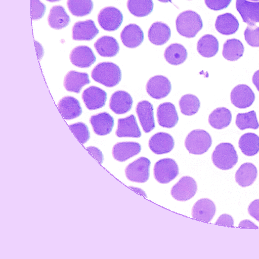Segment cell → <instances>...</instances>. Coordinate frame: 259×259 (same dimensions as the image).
<instances>
[{
	"mask_svg": "<svg viewBox=\"0 0 259 259\" xmlns=\"http://www.w3.org/2000/svg\"><path fill=\"white\" fill-rule=\"evenodd\" d=\"M91 77L95 81L112 88L117 85L121 79V71L116 64L110 62L98 63L92 69Z\"/></svg>",
	"mask_w": 259,
	"mask_h": 259,
	"instance_id": "1",
	"label": "cell"
},
{
	"mask_svg": "<svg viewBox=\"0 0 259 259\" xmlns=\"http://www.w3.org/2000/svg\"><path fill=\"white\" fill-rule=\"evenodd\" d=\"M176 29L179 34L193 38L203 26L200 16L196 12L187 10L180 13L176 20Z\"/></svg>",
	"mask_w": 259,
	"mask_h": 259,
	"instance_id": "2",
	"label": "cell"
},
{
	"mask_svg": "<svg viewBox=\"0 0 259 259\" xmlns=\"http://www.w3.org/2000/svg\"><path fill=\"white\" fill-rule=\"evenodd\" d=\"M238 156L234 146L230 143L218 145L211 155L213 164L222 170L233 168L238 162Z\"/></svg>",
	"mask_w": 259,
	"mask_h": 259,
	"instance_id": "3",
	"label": "cell"
},
{
	"mask_svg": "<svg viewBox=\"0 0 259 259\" xmlns=\"http://www.w3.org/2000/svg\"><path fill=\"white\" fill-rule=\"evenodd\" d=\"M212 144L209 134L201 129L194 130L187 136L185 146L188 152L194 155H201L206 152Z\"/></svg>",
	"mask_w": 259,
	"mask_h": 259,
	"instance_id": "4",
	"label": "cell"
},
{
	"mask_svg": "<svg viewBox=\"0 0 259 259\" xmlns=\"http://www.w3.org/2000/svg\"><path fill=\"white\" fill-rule=\"evenodd\" d=\"M179 174V166L173 159L170 158L161 159L154 164V177L159 183L167 184L174 180Z\"/></svg>",
	"mask_w": 259,
	"mask_h": 259,
	"instance_id": "5",
	"label": "cell"
},
{
	"mask_svg": "<svg viewBox=\"0 0 259 259\" xmlns=\"http://www.w3.org/2000/svg\"><path fill=\"white\" fill-rule=\"evenodd\" d=\"M150 164L149 159L140 157L126 166L125 169V176L130 181L145 183L149 178Z\"/></svg>",
	"mask_w": 259,
	"mask_h": 259,
	"instance_id": "6",
	"label": "cell"
},
{
	"mask_svg": "<svg viewBox=\"0 0 259 259\" xmlns=\"http://www.w3.org/2000/svg\"><path fill=\"white\" fill-rule=\"evenodd\" d=\"M123 19L121 12L112 6L103 8L97 16L100 26L108 31H114L118 29L122 23Z\"/></svg>",
	"mask_w": 259,
	"mask_h": 259,
	"instance_id": "7",
	"label": "cell"
},
{
	"mask_svg": "<svg viewBox=\"0 0 259 259\" xmlns=\"http://www.w3.org/2000/svg\"><path fill=\"white\" fill-rule=\"evenodd\" d=\"M197 190L195 180L190 176L182 177L171 189L170 194L176 200L187 201L194 196Z\"/></svg>",
	"mask_w": 259,
	"mask_h": 259,
	"instance_id": "8",
	"label": "cell"
},
{
	"mask_svg": "<svg viewBox=\"0 0 259 259\" xmlns=\"http://www.w3.org/2000/svg\"><path fill=\"white\" fill-rule=\"evenodd\" d=\"M146 89L148 94L155 99L167 96L171 90V84L166 77L157 75L151 77L147 81Z\"/></svg>",
	"mask_w": 259,
	"mask_h": 259,
	"instance_id": "9",
	"label": "cell"
},
{
	"mask_svg": "<svg viewBox=\"0 0 259 259\" xmlns=\"http://www.w3.org/2000/svg\"><path fill=\"white\" fill-rule=\"evenodd\" d=\"M230 100L236 107L245 109L253 104L255 100V95L248 85L240 84L232 89L230 93Z\"/></svg>",
	"mask_w": 259,
	"mask_h": 259,
	"instance_id": "10",
	"label": "cell"
},
{
	"mask_svg": "<svg viewBox=\"0 0 259 259\" xmlns=\"http://www.w3.org/2000/svg\"><path fill=\"white\" fill-rule=\"evenodd\" d=\"M81 97L85 106L90 110H97L104 107L107 98L105 91L93 85L85 89Z\"/></svg>",
	"mask_w": 259,
	"mask_h": 259,
	"instance_id": "11",
	"label": "cell"
},
{
	"mask_svg": "<svg viewBox=\"0 0 259 259\" xmlns=\"http://www.w3.org/2000/svg\"><path fill=\"white\" fill-rule=\"evenodd\" d=\"M236 8L244 23L249 25L259 23V2L236 0Z\"/></svg>",
	"mask_w": 259,
	"mask_h": 259,
	"instance_id": "12",
	"label": "cell"
},
{
	"mask_svg": "<svg viewBox=\"0 0 259 259\" xmlns=\"http://www.w3.org/2000/svg\"><path fill=\"white\" fill-rule=\"evenodd\" d=\"M99 30L94 21L91 19L75 22L72 28V38L74 40H92L99 33Z\"/></svg>",
	"mask_w": 259,
	"mask_h": 259,
	"instance_id": "13",
	"label": "cell"
},
{
	"mask_svg": "<svg viewBox=\"0 0 259 259\" xmlns=\"http://www.w3.org/2000/svg\"><path fill=\"white\" fill-rule=\"evenodd\" d=\"M69 59L71 63L79 68L91 67L96 61V57L91 48L87 46H79L70 52Z\"/></svg>",
	"mask_w": 259,
	"mask_h": 259,
	"instance_id": "14",
	"label": "cell"
},
{
	"mask_svg": "<svg viewBox=\"0 0 259 259\" xmlns=\"http://www.w3.org/2000/svg\"><path fill=\"white\" fill-rule=\"evenodd\" d=\"M157 118L159 125L170 128L176 125L179 116L175 106L170 102L160 104L157 109Z\"/></svg>",
	"mask_w": 259,
	"mask_h": 259,
	"instance_id": "15",
	"label": "cell"
},
{
	"mask_svg": "<svg viewBox=\"0 0 259 259\" xmlns=\"http://www.w3.org/2000/svg\"><path fill=\"white\" fill-rule=\"evenodd\" d=\"M175 146L173 137L165 132H158L153 135L149 139V147L150 150L157 155L170 152Z\"/></svg>",
	"mask_w": 259,
	"mask_h": 259,
	"instance_id": "16",
	"label": "cell"
},
{
	"mask_svg": "<svg viewBox=\"0 0 259 259\" xmlns=\"http://www.w3.org/2000/svg\"><path fill=\"white\" fill-rule=\"evenodd\" d=\"M136 111L144 132L152 131L155 127L152 104L146 100L141 101L137 104Z\"/></svg>",
	"mask_w": 259,
	"mask_h": 259,
	"instance_id": "17",
	"label": "cell"
},
{
	"mask_svg": "<svg viewBox=\"0 0 259 259\" xmlns=\"http://www.w3.org/2000/svg\"><path fill=\"white\" fill-rule=\"evenodd\" d=\"M133 100L126 91L119 90L114 92L110 99L109 108L116 114H125L132 108Z\"/></svg>",
	"mask_w": 259,
	"mask_h": 259,
	"instance_id": "18",
	"label": "cell"
},
{
	"mask_svg": "<svg viewBox=\"0 0 259 259\" xmlns=\"http://www.w3.org/2000/svg\"><path fill=\"white\" fill-rule=\"evenodd\" d=\"M120 39L126 47L135 48L141 45L144 41V32L139 25L129 24L121 31Z\"/></svg>",
	"mask_w": 259,
	"mask_h": 259,
	"instance_id": "19",
	"label": "cell"
},
{
	"mask_svg": "<svg viewBox=\"0 0 259 259\" xmlns=\"http://www.w3.org/2000/svg\"><path fill=\"white\" fill-rule=\"evenodd\" d=\"M141 151V145L136 142H121L115 144L112 148L113 158L119 162H124L138 155Z\"/></svg>",
	"mask_w": 259,
	"mask_h": 259,
	"instance_id": "20",
	"label": "cell"
},
{
	"mask_svg": "<svg viewBox=\"0 0 259 259\" xmlns=\"http://www.w3.org/2000/svg\"><path fill=\"white\" fill-rule=\"evenodd\" d=\"M215 211L216 206L212 200L208 198H201L194 204L192 209V217L197 220L210 222Z\"/></svg>",
	"mask_w": 259,
	"mask_h": 259,
	"instance_id": "21",
	"label": "cell"
},
{
	"mask_svg": "<svg viewBox=\"0 0 259 259\" xmlns=\"http://www.w3.org/2000/svg\"><path fill=\"white\" fill-rule=\"evenodd\" d=\"M117 137L140 138L142 133L134 114L118 119L117 127L115 132Z\"/></svg>",
	"mask_w": 259,
	"mask_h": 259,
	"instance_id": "22",
	"label": "cell"
},
{
	"mask_svg": "<svg viewBox=\"0 0 259 259\" xmlns=\"http://www.w3.org/2000/svg\"><path fill=\"white\" fill-rule=\"evenodd\" d=\"M90 82L87 73L71 70L65 75L63 85L67 91L78 94L83 87Z\"/></svg>",
	"mask_w": 259,
	"mask_h": 259,
	"instance_id": "23",
	"label": "cell"
},
{
	"mask_svg": "<svg viewBox=\"0 0 259 259\" xmlns=\"http://www.w3.org/2000/svg\"><path fill=\"white\" fill-rule=\"evenodd\" d=\"M90 122L94 133L99 136L110 134L114 124L113 117L105 112L91 116Z\"/></svg>",
	"mask_w": 259,
	"mask_h": 259,
	"instance_id": "24",
	"label": "cell"
},
{
	"mask_svg": "<svg viewBox=\"0 0 259 259\" xmlns=\"http://www.w3.org/2000/svg\"><path fill=\"white\" fill-rule=\"evenodd\" d=\"M149 41L153 45L161 46L166 44L171 36V30L166 23L157 21L150 26L148 32Z\"/></svg>",
	"mask_w": 259,
	"mask_h": 259,
	"instance_id": "25",
	"label": "cell"
},
{
	"mask_svg": "<svg viewBox=\"0 0 259 259\" xmlns=\"http://www.w3.org/2000/svg\"><path fill=\"white\" fill-rule=\"evenodd\" d=\"M58 107L66 120H71L79 116L82 108L78 100L72 96H66L60 100Z\"/></svg>",
	"mask_w": 259,
	"mask_h": 259,
	"instance_id": "26",
	"label": "cell"
},
{
	"mask_svg": "<svg viewBox=\"0 0 259 259\" xmlns=\"http://www.w3.org/2000/svg\"><path fill=\"white\" fill-rule=\"evenodd\" d=\"M94 48L98 54L104 57H114L119 51V45L117 40L107 35L99 37L94 43Z\"/></svg>",
	"mask_w": 259,
	"mask_h": 259,
	"instance_id": "27",
	"label": "cell"
},
{
	"mask_svg": "<svg viewBox=\"0 0 259 259\" xmlns=\"http://www.w3.org/2000/svg\"><path fill=\"white\" fill-rule=\"evenodd\" d=\"M239 27V23L237 19L230 13L219 15L215 22V28L217 31L225 35L235 33Z\"/></svg>",
	"mask_w": 259,
	"mask_h": 259,
	"instance_id": "28",
	"label": "cell"
},
{
	"mask_svg": "<svg viewBox=\"0 0 259 259\" xmlns=\"http://www.w3.org/2000/svg\"><path fill=\"white\" fill-rule=\"evenodd\" d=\"M49 26L56 30L62 29L67 26L70 22V17L65 8L60 5L53 6L48 16Z\"/></svg>",
	"mask_w": 259,
	"mask_h": 259,
	"instance_id": "29",
	"label": "cell"
},
{
	"mask_svg": "<svg viewBox=\"0 0 259 259\" xmlns=\"http://www.w3.org/2000/svg\"><path fill=\"white\" fill-rule=\"evenodd\" d=\"M257 176L256 166L250 162H245L241 165L236 172L235 178L237 183L242 187H246L252 185Z\"/></svg>",
	"mask_w": 259,
	"mask_h": 259,
	"instance_id": "30",
	"label": "cell"
},
{
	"mask_svg": "<svg viewBox=\"0 0 259 259\" xmlns=\"http://www.w3.org/2000/svg\"><path fill=\"white\" fill-rule=\"evenodd\" d=\"M219 42L213 35L207 34L201 36L197 44L198 53L202 57L211 58L218 52Z\"/></svg>",
	"mask_w": 259,
	"mask_h": 259,
	"instance_id": "31",
	"label": "cell"
},
{
	"mask_svg": "<svg viewBox=\"0 0 259 259\" xmlns=\"http://www.w3.org/2000/svg\"><path fill=\"white\" fill-rule=\"evenodd\" d=\"M232 119L231 112L226 107H218L208 116V123L214 128L222 130L228 126Z\"/></svg>",
	"mask_w": 259,
	"mask_h": 259,
	"instance_id": "32",
	"label": "cell"
},
{
	"mask_svg": "<svg viewBox=\"0 0 259 259\" xmlns=\"http://www.w3.org/2000/svg\"><path fill=\"white\" fill-rule=\"evenodd\" d=\"M164 57L169 64L179 65L186 60L188 53L183 45L174 43L166 47L164 53Z\"/></svg>",
	"mask_w": 259,
	"mask_h": 259,
	"instance_id": "33",
	"label": "cell"
},
{
	"mask_svg": "<svg viewBox=\"0 0 259 259\" xmlns=\"http://www.w3.org/2000/svg\"><path fill=\"white\" fill-rule=\"evenodd\" d=\"M238 145L245 155L254 156L259 152V136L253 133H245L240 138Z\"/></svg>",
	"mask_w": 259,
	"mask_h": 259,
	"instance_id": "34",
	"label": "cell"
},
{
	"mask_svg": "<svg viewBox=\"0 0 259 259\" xmlns=\"http://www.w3.org/2000/svg\"><path fill=\"white\" fill-rule=\"evenodd\" d=\"M244 52V47L242 42L238 39L231 38L224 42L222 55L226 60L234 61L240 58Z\"/></svg>",
	"mask_w": 259,
	"mask_h": 259,
	"instance_id": "35",
	"label": "cell"
},
{
	"mask_svg": "<svg viewBox=\"0 0 259 259\" xmlns=\"http://www.w3.org/2000/svg\"><path fill=\"white\" fill-rule=\"evenodd\" d=\"M126 6L133 15L144 17L153 11L154 4L152 0H127Z\"/></svg>",
	"mask_w": 259,
	"mask_h": 259,
	"instance_id": "36",
	"label": "cell"
},
{
	"mask_svg": "<svg viewBox=\"0 0 259 259\" xmlns=\"http://www.w3.org/2000/svg\"><path fill=\"white\" fill-rule=\"evenodd\" d=\"M66 5L70 13L78 17L90 14L94 7L92 0H67Z\"/></svg>",
	"mask_w": 259,
	"mask_h": 259,
	"instance_id": "37",
	"label": "cell"
},
{
	"mask_svg": "<svg viewBox=\"0 0 259 259\" xmlns=\"http://www.w3.org/2000/svg\"><path fill=\"white\" fill-rule=\"evenodd\" d=\"M181 113L186 116L193 115L198 111L200 102L194 95L188 94L182 96L179 101Z\"/></svg>",
	"mask_w": 259,
	"mask_h": 259,
	"instance_id": "38",
	"label": "cell"
},
{
	"mask_svg": "<svg viewBox=\"0 0 259 259\" xmlns=\"http://www.w3.org/2000/svg\"><path fill=\"white\" fill-rule=\"evenodd\" d=\"M235 123L240 130L247 128L256 130L259 127L256 112L254 110L246 113H238Z\"/></svg>",
	"mask_w": 259,
	"mask_h": 259,
	"instance_id": "39",
	"label": "cell"
},
{
	"mask_svg": "<svg viewBox=\"0 0 259 259\" xmlns=\"http://www.w3.org/2000/svg\"><path fill=\"white\" fill-rule=\"evenodd\" d=\"M72 132L82 144L85 143L90 138V133L88 126L84 123L78 122L69 125Z\"/></svg>",
	"mask_w": 259,
	"mask_h": 259,
	"instance_id": "40",
	"label": "cell"
},
{
	"mask_svg": "<svg viewBox=\"0 0 259 259\" xmlns=\"http://www.w3.org/2000/svg\"><path fill=\"white\" fill-rule=\"evenodd\" d=\"M246 42L252 47H259V27L249 25L244 32Z\"/></svg>",
	"mask_w": 259,
	"mask_h": 259,
	"instance_id": "41",
	"label": "cell"
},
{
	"mask_svg": "<svg viewBox=\"0 0 259 259\" xmlns=\"http://www.w3.org/2000/svg\"><path fill=\"white\" fill-rule=\"evenodd\" d=\"M31 18L33 20L40 19L44 15L46 10V5L40 0H31Z\"/></svg>",
	"mask_w": 259,
	"mask_h": 259,
	"instance_id": "42",
	"label": "cell"
},
{
	"mask_svg": "<svg viewBox=\"0 0 259 259\" xmlns=\"http://www.w3.org/2000/svg\"><path fill=\"white\" fill-rule=\"evenodd\" d=\"M232 0H204L208 8L213 11H220L227 8Z\"/></svg>",
	"mask_w": 259,
	"mask_h": 259,
	"instance_id": "43",
	"label": "cell"
},
{
	"mask_svg": "<svg viewBox=\"0 0 259 259\" xmlns=\"http://www.w3.org/2000/svg\"><path fill=\"white\" fill-rule=\"evenodd\" d=\"M248 212L250 216L259 222V199L252 201L249 204Z\"/></svg>",
	"mask_w": 259,
	"mask_h": 259,
	"instance_id": "44",
	"label": "cell"
},
{
	"mask_svg": "<svg viewBox=\"0 0 259 259\" xmlns=\"http://www.w3.org/2000/svg\"><path fill=\"white\" fill-rule=\"evenodd\" d=\"M234 219L232 217L228 214L221 215L215 222V224L228 226H234Z\"/></svg>",
	"mask_w": 259,
	"mask_h": 259,
	"instance_id": "45",
	"label": "cell"
},
{
	"mask_svg": "<svg viewBox=\"0 0 259 259\" xmlns=\"http://www.w3.org/2000/svg\"><path fill=\"white\" fill-rule=\"evenodd\" d=\"M86 149L100 163H102L103 155L99 149L94 146L87 147Z\"/></svg>",
	"mask_w": 259,
	"mask_h": 259,
	"instance_id": "46",
	"label": "cell"
},
{
	"mask_svg": "<svg viewBox=\"0 0 259 259\" xmlns=\"http://www.w3.org/2000/svg\"><path fill=\"white\" fill-rule=\"evenodd\" d=\"M238 226L240 227L258 228V227L254 223L249 220H244L241 221L239 223Z\"/></svg>",
	"mask_w": 259,
	"mask_h": 259,
	"instance_id": "47",
	"label": "cell"
},
{
	"mask_svg": "<svg viewBox=\"0 0 259 259\" xmlns=\"http://www.w3.org/2000/svg\"><path fill=\"white\" fill-rule=\"evenodd\" d=\"M252 81V83L259 92V70H257L253 73Z\"/></svg>",
	"mask_w": 259,
	"mask_h": 259,
	"instance_id": "48",
	"label": "cell"
},
{
	"mask_svg": "<svg viewBox=\"0 0 259 259\" xmlns=\"http://www.w3.org/2000/svg\"><path fill=\"white\" fill-rule=\"evenodd\" d=\"M158 1L161 2V3H168L169 2H170L171 0H158Z\"/></svg>",
	"mask_w": 259,
	"mask_h": 259,
	"instance_id": "49",
	"label": "cell"
},
{
	"mask_svg": "<svg viewBox=\"0 0 259 259\" xmlns=\"http://www.w3.org/2000/svg\"><path fill=\"white\" fill-rule=\"evenodd\" d=\"M48 2H49L50 3H55V2H58L61 0H46Z\"/></svg>",
	"mask_w": 259,
	"mask_h": 259,
	"instance_id": "50",
	"label": "cell"
},
{
	"mask_svg": "<svg viewBox=\"0 0 259 259\" xmlns=\"http://www.w3.org/2000/svg\"><path fill=\"white\" fill-rule=\"evenodd\" d=\"M251 1H259V0H251Z\"/></svg>",
	"mask_w": 259,
	"mask_h": 259,
	"instance_id": "51",
	"label": "cell"
},
{
	"mask_svg": "<svg viewBox=\"0 0 259 259\" xmlns=\"http://www.w3.org/2000/svg\"><path fill=\"white\" fill-rule=\"evenodd\" d=\"M188 1H190V0H188Z\"/></svg>",
	"mask_w": 259,
	"mask_h": 259,
	"instance_id": "52",
	"label": "cell"
}]
</instances>
